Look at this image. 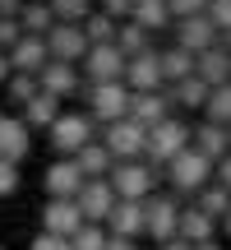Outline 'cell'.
I'll list each match as a JSON object with an SVG mask.
<instances>
[{"mask_svg":"<svg viewBox=\"0 0 231 250\" xmlns=\"http://www.w3.org/2000/svg\"><path fill=\"white\" fill-rule=\"evenodd\" d=\"M190 148V125L180 121V116H167L162 125H153L148 130V144H143V162H148L153 171L157 167H167L176 153H185Z\"/></svg>","mask_w":231,"mask_h":250,"instance_id":"6da1fadb","label":"cell"},{"mask_svg":"<svg viewBox=\"0 0 231 250\" xmlns=\"http://www.w3.org/2000/svg\"><path fill=\"white\" fill-rule=\"evenodd\" d=\"M107 186L116 199H134V204H143V199L153 195V186H157V171L148 167V162H116L107 171Z\"/></svg>","mask_w":231,"mask_h":250,"instance_id":"7a4b0ae2","label":"cell"},{"mask_svg":"<svg viewBox=\"0 0 231 250\" xmlns=\"http://www.w3.org/2000/svg\"><path fill=\"white\" fill-rule=\"evenodd\" d=\"M97 144L111 153V162H139V158H143V144H148V130L125 116V121L102 125V139H97Z\"/></svg>","mask_w":231,"mask_h":250,"instance_id":"3957f363","label":"cell"},{"mask_svg":"<svg viewBox=\"0 0 231 250\" xmlns=\"http://www.w3.org/2000/svg\"><path fill=\"white\" fill-rule=\"evenodd\" d=\"M46 134H51V148L60 153V158H74L83 144H93L97 125H93V116H83V111H60L56 125H51Z\"/></svg>","mask_w":231,"mask_h":250,"instance_id":"277c9868","label":"cell"},{"mask_svg":"<svg viewBox=\"0 0 231 250\" xmlns=\"http://www.w3.org/2000/svg\"><path fill=\"white\" fill-rule=\"evenodd\" d=\"M167 176H171V186H176V195H190V199H194L199 190L213 181V162L199 158L194 148H185V153H176V158L167 162Z\"/></svg>","mask_w":231,"mask_h":250,"instance_id":"5b68a950","label":"cell"},{"mask_svg":"<svg viewBox=\"0 0 231 250\" xmlns=\"http://www.w3.org/2000/svg\"><path fill=\"white\" fill-rule=\"evenodd\" d=\"M88 116L93 125H111L130 116V88L125 83H93L88 88Z\"/></svg>","mask_w":231,"mask_h":250,"instance_id":"8992f818","label":"cell"},{"mask_svg":"<svg viewBox=\"0 0 231 250\" xmlns=\"http://www.w3.org/2000/svg\"><path fill=\"white\" fill-rule=\"evenodd\" d=\"M176 223H180V204L171 195H148L143 199V236H153V241H171L176 236Z\"/></svg>","mask_w":231,"mask_h":250,"instance_id":"52a82bcc","label":"cell"},{"mask_svg":"<svg viewBox=\"0 0 231 250\" xmlns=\"http://www.w3.org/2000/svg\"><path fill=\"white\" fill-rule=\"evenodd\" d=\"M83 79H88V88L93 83H120L125 79V56L116 51V42L111 46H88V56H83Z\"/></svg>","mask_w":231,"mask_h":250,"instance_id":"ba28073f","label":"cell"},{"mask_svg":"<svg viewBox=\"0 0 231 250\" xmlns=\"http://www.w3.org/2000/svg\"><path fill=\"white\" fill-rule=\"evenodd\" d=\"M88 56V42H83V28L79 23H56L46 33V61H60V65H79Z\"/></svg>","mask_w":231,"mask_h":250,"instance_id":"9c48e42d","label":"cell"},{"mask_svg":"<svg viewBox=\"0 0 231 250\" xmlns=\"http://www.w3.org/2000/svg\"><path fill=\"white\" fill-rule=\"evenodd\" d=\"M125 88L130 93H162L167 83H162V65H157V51H143L134 56V61H125Z\"/></svg>","mask_w":231,"mask_h":250,"instance_id":"30bf717a","label":"cell"},{"mask_svg":"<svg viewBox=\"0 0 231 250\" xmlns=\"http://www.w3.org/2000/svg\"><path fill=\"white\" fill-rule=\"evenodd\" d=\"M42 186H46V199H74L83 190V171L74 167V158H56L42 171Z\"/></svg>","mask_w":231,"mask_h":250,"instance_id":"8fae6325","label":"cell"},{"mask_svg":"<svg viewBox=\"0 0 231 250\" xmlns=\"http://www.w3.org/2000/svg\"><path fill=\"white\" fill-rule=\"evenodd\" d=\"M74 204H79L83 223L102 227V223H107V213L116 208V195H111V186H107V181H83V190L74 195Z\"/></svg>","mask_w":231,"mask_h":250,"instance_id":"7c38bea8","label":"cell"},{"mask_svg":"<svg viewBox=\"0 0 231 250\" xmlns=\"http://www.w3.org/2000/svg\"><path fill=\"white\" fill-rule=\"evenodd\" d=\"M79 227H83V213H79L74 199H46V208H42V232L46 236H65L70 241Z\"/></svg>","mask_w":231,"mask_h":250,"instance_id":"4fadbf2b","label":"cell"},{"mask_svg":"<svg viewBox=\"0 0 231 250\" xmlns=\"http://www.w3.org/2000/svg\"><path fill=\"white\" fill-rule=\"evenodd\" d=\"M37 88H42V93H51L56 102H60V98H74V93L83 88V79H79V65L46 61V65H42V74H37Z\"/></svg>","mask_w":231,"mask_h":250,"instance_id":"5bb4252c","label":"cell"},{"mask_svg":"<svg viewBox=\"0 0 231 250\" xmlns=\"http://www.w3.org/2000/svg\"><path fill=\"white\" fill-rule=\"evenodd\" d=\"M28 148H33V130H28L19 116H5L0 111V162H23L28 158Z\"/></svg>","mask_w":231,"mask_h":250,"instance_id":"9a60e30c","label":"cell"},{"mask_svg":"<svg viewBox=\"0 0 231 250\" xmlns=\"http://www.w3.org/2000/svg\"><path fill=\"white\" fill-rule=\"evenodd\" d=\"M171 28H176V46H180V51H190V56H204L208 46L217 42V28L208 23L204 14H194V19H176Z\"/></svg>","mask_w":231,"mask_h":250,"instance_id":"2e32d148","label":"cell"},{"mask_svg":"<svg viewBox=\"0 0 231 250\" xmlns=\"http://www.w3.org/2000/svg\"><path fill=\"white\" fill-rule=\"evenodd\" d=\"M9 74H42V65H46V37H19L14 46H9Z\"/></svg>","mask_w":231,"mask_h":250,"instance_id":"e0dca14e","label":"cell"},{"mask_svg":"<svg viewBox=\"0 0 231 250\" xmlns=\"http://www.w3.org/2000/svg\"><path fill=\"white\" fill-rule=\"evenodd\" d=\"M107 236H125V241H139L143 236V204L134 199H116V208L107 213Z\"/></svg>","mask_w":231,"mask_h":250,"instance_id":"ac0fdd59","label":"cell"},{"mask_svg":"<svg viewBox=\"0 0 231 250\" xmlns=\"http://www.w3.org/2000/svg\"><path fill=\"white\" fill-rule=\"evenodd\" d=\"M167 116H171L167 93H130V121H134V125L153 130V125H162Z\"/></svg>","mask_w":231,"mask_h":250,"instance_id":"d6986e66","label":"cell"},{"mask_svg":"<svg viewBox=\"0 0 231 250\" xmlns=\"http://www.w3.org/2000/svg\"><path fill=\"white\" fill-rule=\"evenodd\" d=\"M190 148H194L199 158H208V162H222L227 153H231V139H227V130H222V125L204 121L199 130H190Z\"/></svg>","mask_w":231,"mask_h":250,"instance_id":"ffe728a7","label":"cell"},{"mask_svg":"<svg viewBox=\"0 0 231 250\" xmlns=\"http://www.w3.org/2000/svg\"><path fill=\"white\" fill-rule=\"evenodd\" d=\"M194 79L204 83V88H222V83H231V56L217 51V46H208L204 56H194Z\"/></svg>","mask_w":231,"mask_h":250,"instance_id":"44dd1931","label":"cell"},{"mask_svg":"<svg viewBox=\"0 0 231 250\" xmlns=\"http://www.w3.org/2000/svg\"><path fill=\"white\" fill-rule=\"evenodd\" d=\"M130 23L134 28H143V33H162V28H171V9H167V0H134V9H130Z\"/></svg>","mask_w":231,"mask_h":250,"instance_id":"7402d4cb","label":"cell"},{"mask_svg":"<svg viewBox=\"0 0 231 250\" xmlns=\"http://www.w3.org/2000/svg\"><path fill=\"white\" fill-rule=\"evenodd\" d=\"M74 167L83 171V181H107V171L116 167V162H111V153L93 139V144H83V148L74 153Z\"/></svg>","mask_w":231,"mask_h":250,"instance_id":"603a6c76","label":"cell"},{"mask_svg":"<svg viewBox=\"0 0 231 250\" xmlns=\"http://www.w3.org/2000/svg\"><path fill=\"white\" fill-rule=\"evenodd\" d=\"M213 232H217V223L213 218H204L194 204L190 208H180V223H176V236H185L190 246H199V241H213Z\"/></svg>","mask_w":231,"mask_h":250,"instance_id":"cb8c5ba5","label":"cell"},{"mask_svg":"<svg viewBox=\"0 0 231 250\" xmlns=\"http://www.w3.org/2000/svg\"><path fill=\"white\" fill-rule=\"evenodd\" d=\"M56 116H60V102H56L51 93H37V98L23 107V116H19V121H23L28 130H51Z\"/></svg>","mask_w":231,"mask_h":250,"instance_id":"d4e9b609","label":"cell"},{"mask_svg":"<svg viewBox=\"0 0 231 250\" xmlns=\"http://www.w3.org/2000/svg\"><path fill=\"white\" fill-rule=\"evenodd\" d=\"M194 208H199L204 218H213V223H222V218L231 213V190H222L217 181H208V186L194 195Z\"/></svg>","mask_w":231,"mask_h":250,"instance_id":"484cf974","label":"cell"},{"mask_svg":"<svg viewBox=\"0 0 231 250\" xmlns=\"http://www.w3.org/2000/svg\"><path fill=\"white\" fill-rule=\"evenodd\" d=\"M157 65H162V83H167V88L194 74V56L180 51V46H171V51H157Z\"/></svg>","mask_w":231,"mask_h":250,"instance_id":"4316f807","label":"cell"},{"mask_svg":"<svg viewBox=\"0 0 231 250\" xmlns=\"http://www.w3.org/2000/svg\"><path fill=\"white\" fill-rule=\"evenodd\" d=\"M19 28H23V37H46L56 28V14L46 0H37V5H23V14H19Z\"/></svg>","mask_w":231,"mask_h":250,"instance_id":"83f0119b","label":"cell"},{"mask_svg":"<svg viewBox=\"0 0 231 250\" xmlns=\"http://www.w3.org/2000/svg\"><path fill=\"white\" fill-rule=\"evenodd\" d=\"M167 93V102H176V107H185V111H194V107H204L208 102V88L190 74V79H180V83H171V88H162Z\"/></svg>","mask_w":231,"mask_h":250,"instance_id":"f1b7e54d","label":"cell"},{"mask_svg":"<svg viewBox=\"0 0 231 250\" xmlns=\"http://www.w3.org/2000/svg\"><path fill=\"white\" fill-rule=\"evenodd\" d=\"M116 51H120L125 61H134V56L153 51V37L143 33V28H134V23H120V28H116Z\"/></svg>","mask_w":231,"mask_h":250,"instance_id":"f546056e","label":"cell"},{"mask_svg":"<svg viewBox=\"0 0 231 250\" xmlns=\"http://www.w3.org/2000/svg\"><path fill=\"white\" fill-rule=\"evenodd\" d=\"M79 28H83V42H88V46H111V42H116V28H120V23H111L102 9H93V14L83 19Z\"/></svg>","mask_w":231,"mask_h":250,"instance_id":"4dcf8cb0","label":"cell"},{"mask_svg":"<svg viewBox=\"0 0 231 250\" xmlns=\"http://www.w3.org/2000/svg\"><path fill=\"white\" fill-rule=\"evenodd\" d=\"M204 111H208V121L213 125H231V83H222V88H208V102H204Z\"/></svg>","mask_w":231,"mask_h":250,"instance_id":"1f68e13d","label":"cell"},{"mask_svg":"<svg viewBox=\"0 0 231 250\" xmlns=\"http://www.w3.org/2000/svg\"><path fill=\"white\" fill-rule=\"evenodd\" d=\"M56 14V23H83L93 14V0H46Z\"/></svg>","mask_w":231,"mask_h":250,"instance_id":"d6a6232c","label":"cell"},{"mask_svg":"<svg viewBox=\"0 0 231 250\" xmlns=\"http://www.w3.org/2000/svg\"><path fill=\"white\" fill-rule=\"evenodd\" d=\"M70 250H107V227H93V223H83L79 232L70 236Z\"/></svg>","mask_w":231,"mask_h":250,"instance_id":"836d02e7","label":"cell"},{"mask_svg":"<svg viewBox=\"0 0 231 250\" xmlns=\"http://www.w3.org/2000/svg\"><path fill=\"white\" fill-rule=\"evenodd\" d=\"M9 102H19V107H28V102H33L37 98V93H42V88H37V79H33V74H9Z\"/></svg>","mask_w":231,"mask_h":250,"instance_id":"e575fe53","label":"cell"},{"mask_svg":"<svg viewBox=\"0 0 231 250\" xmlns=\"http://www.w3.org/2000/svg\"><path fill=\"white\" fill-rule=\"evenodd\" d=\"M204 19H208V23L217 28V33H231V0H208Z\"/></svg>","mask_w":231,"mask_h":250,"instance_id":"d590c367","label":"cell"},{"mask_svg":"<svg viewBox=\"0 0 231 250\" xmlns=\"http://www.w3.org/2000/svg\"><path fill=\"white\" fill-rule=\"evenodd\" d=\"M167 9H171V23H176V19H194V14H204L208 0H167Z\"/></svg>","mask_w":231,"mask_h":250,"instance_id":"8d00e7d4","label":"cell"},{"mask_svg":"<svg viewBox=\"0 0 231 250\" xmlns=\"http://www.w3.org/2000/svg\"><path fill=\"white\" fill-rule=\"evenodd\" d=\"M130 9H134V0H102V14L111 23H130Z\"/></svg>","mask_w":231,"mask_h":250,"instance_id":"74e56055","label":"cell"},{"mask_svg":"<svg viewBox=\"0 0 231 250\" xmlns=\"http://www.w3.org/2000/svg\"><path fill=\"white\" fill-rule=\"evenodd\" d=\"M19 190V167L14 162H0V199H9Z\"/></svg>","mask_w":231,"mask_h":250,"instance_id":"f35d334b","label":"cell"},{"mask_svg":"<svg viewBox=\"0 0 231 250\" xmlns=\"http://www.w3.org/2000/svg\"><path fill=\"white\" fill-rule=\"evenodd\" d=\"M23 37V28H19V19H0V51H9V46Z\"/></svg>","mask_w":231,"mask_h":250,"instance_id":"ab89813d","label":"cell"},{"mask_svg":"<svg viewBox=\"0 0 231 250\" xmlns=\"http://www.w3.org/2000/svg\"><path fill=\"white\" fill-rule=\"evenodd\" d=\"M28 250H70V241H65V236H46V232H37Z\"/></svg>","mask_w":231,"mask_h":250,"instance_id":"60d3db41","label":"cell"},{"mask_svg":"<svg viewBox=\"0 0 231 250\" xmlns=\"http://www.w3.org/2000/svg\"><path fill=\"white\" fill-rule=\"evenodd\" d=\"M213 181H217L222 190H231V153H227L222 162H213Z\"/></svg>","mask_w":231,"mask_h":250,"instance_id":"b9f144b4","label":"cell"},{"mask_svg":"<svg viewBox=\"0 0 231 250\" xmlns=\"http://www.w3.org/2000/svg\"><path fill=\"white\" fill-rule=\"evenodd\" d=\"M23 14V0H0V19H19Z\"/></svg>","mask_w":231,"mask_h":250,"instance_id":"7bdbcfd3","label":"cell"},{"mask_svg":"<svg viewBox=\"0 0 231 250\" xmlns=\"http://www.w3.org/2000/svg\"><path fill=\"white\" fill-rule=\"evenodd\" d=\"M107 250H139V241H125V236H107Z\"/></svg>","mask_w":231,"mask_h":250,"instance_id":"ee69618b","label":"cell"},{"mask_svg":"<svg viewBox=\"0 0 231 250\" xmlns=\"http://www.w3.org/2000/svg\"><path fill=\"white\" fill-rule=\"evenodd\" d=\"M157 250H194V246H190V241H185V236H171V241H162Z\"/></svg>","mask_w":231,"mask_h":250,"instance_id":"f6af8a7d","label":"cell"},{"mask_svg":"<svg viewBox=\"0 0 231 250\" xmlns=\"http://www.w3.org/2000/svg\"><path fill=\"white\" fill-rule=\"evenodd\" d=\"M194 250H227V246H222V241H217V236H213V241H199Z\"/></svg>","mask_w":231,"mask_h":250,"instance_id":"bcb514c9","label":"cell"},{"mask_svg":"<svg viewBox=\"0 0 231 250\" xmlns=\"http://www.w3.org/2000/svg\"><path fill=\"white\" fill-rule=\"evenodd\" d=\"M5 79H9V56L0 51V83H5Z\"/></svg>","mask_w":231,"mask_h":250,"instance_id":"7dc6e473","label":"cell"},{"mask_svg":"<svg viewBox=\"0 0 231 250\" xmlns=\"http://www.w3.org/2000/svg\"><path fill=\"white\" fill-rule=\"evenodd\" d=\"M217 227H222V232H227V241H231V213L222 218V223H217Z\"/></svg>","mask_w":231,"mask_h":250,"instance_id":"c3c4849f","label":"cell"},{"mask_svg":"<svg viewBox=\"0 0 231 250\" xmlns=\"http://www.w3.org/2000/svg\"><path fill=\"white\" fill-rule=\"evenodd\" d=\"M23 5H37V0H23Z\"/></svg>","mask_w":231,"mask_h":250,"instance_id":"681fc988","label":"cell"},{"mask_svg":"<svg viewBox=\"0 0 231 250\" xmlns=\"http://www.w3.org/2000/svg\"><path fill=\"white\" fill-rule=\"evenodd\" d=\"M227 139H231V125H227Z\"/></svg>","mask_w":231,"mask_h":250,"instance_id":"f907efd6","label":"cell"},{"mask_svg":"<svg viewBox=\"0 0 231 250\" xmlns=\"http://www.w3.org/2000/svg\"><path fill=\"white\" fill-rule=\"evenodd\" d=\"M0 250H5V246H0Z\"/></svg>","mask_w":231,"mask_h":250,"instance_id":"816d5d0a","label":"cell"},{"mask_svg":"<svg viewBox=\"0 0 231 250\" xmlns=\"http://www.w3.org/2000/svg\"><path fill=\"white\" fill-rule=\"evenodd\" d=\"M139 250H143V246H139Z\"/></svg>","mask_w":231,"mask_h":250,"instance_id":"f5cc1de1","label":"cell"}]
</instances>
